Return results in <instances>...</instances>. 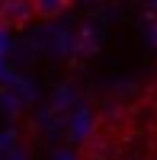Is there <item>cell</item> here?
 Returning <instances> with one entry per match:
<instances>
[{
    "label": "cell",
    "instance_id": "cell-2",
    "mask_svg": "<svg viewBox=\"0 0 157 160\" xmlns=\"http://www.w3.org/2000/svg\"><path fill=\"white\" fill-rule=\"evenodd\" d=\"M74 7V0H32L35 19H58Z\"/></svg>",
    "mask_w": 157,
    "mask_h": 160
},
{
    "label": "cell",
    "instance_id": "cell-1",
    "mask_svg": "<svg viewBox=\"0 0 157 160\" xmlns=\"http://www.w3.org/2000/svg\"><path fill=\"white\" fill-rule=\"evenodd\" d=\"M35 19L32 0H0V26L3 29H26Z\"/></svg>",
    "mask_w": 157,
    "mask_h": 160
}]
</instances>
